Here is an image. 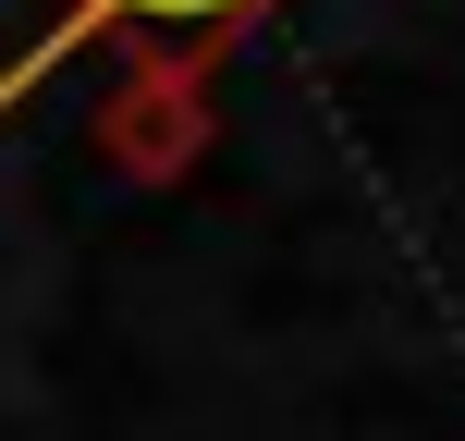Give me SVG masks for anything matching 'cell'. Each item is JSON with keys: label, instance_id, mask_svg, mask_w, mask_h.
<instances>
[{"label": "cell", "instance_id": "1", "mask_svg": "<svg viewBox=\"0 0 465 441\" xmlns=\"http://www.w3.org/2000/svg\"><path fill=\"white\" fill-rule=\"evenodd\" d=\"M257 13H270V0H62V13H49V37L25 49L0 86H37L49 62H74V49H86V37H111V25H160V37H196V62H209V49H221V37H245Z\"/></svg>", "mask_w": 465, "mask_h": 441}]
</instances>
